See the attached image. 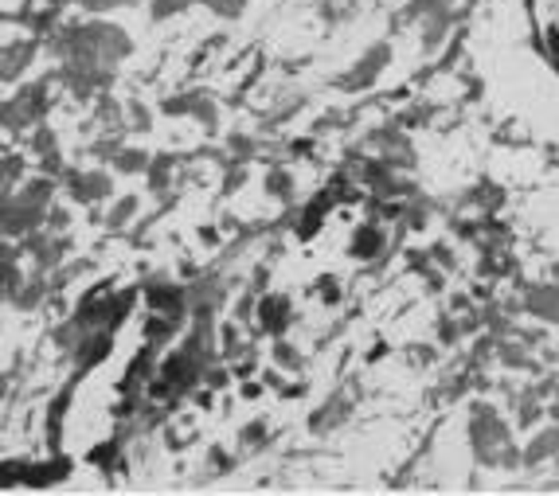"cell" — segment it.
Returning a JSON list of instances; mask_svg holds the SVG:
<instances>
[{
    "mask_svg": "<svg viewBox=\"0 0 559 496\" xmlns=\"http://www.w3.org/2000/svg\"><path fill=\"white\" fill-rule=\"evenodd\" d=\"M94 8H110V4H117V0H91Z\"/></svg>",
    "mask_w": 559,
    "mask_h": 496,
    "instance_id": "3957f363",
    "label": "cell"
},
{
    "mask_svg": "<svg viewBox=\"0 0 559 496\" xmlns=\"http://www.w3.org/2000/svg\"><path fill=\"white\" fill-rule=\"evenodd\" d=\"M239 4H243V0H215V8H223V12H235Z\"/></svg>",
    "mask_w": 559,
    "mask_h": 496,
    "instance_id": "7a4b0ae2",
    "label": "cell"
},
{
    "mask_svg": "<svg viewBox=\"0 0 559 496\" xmlns=\"http://www.w3.org/2000/svg\"><path fill=\"white\" fill-rule=\"evenodd\" d=\"M102 192H106L102 176H86V180H78V196H83V200H98Z\"/></svg>",
    "mask_w": 559,
    "mask_h": 496,
    "instance_id": "6da1fadb",
    "label": "cell"
}]
</instances>
